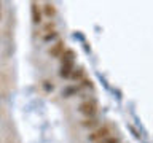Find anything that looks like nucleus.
<instances>
[{"label":"nucleus","mask_w":153,"mask_h":143,"mask_svg":"<svg viewBox=\"0 0 153 143\" xmlns=\"http://www.w3.org/2000/svg\"><path fill=\"white\" fill-rule=\"evenodd\" d=\"M78 111L88 118H93L96 114V111H97V103H96V100H86V102L80 103Z\"/></svg>","instance_id":"1"},{"label":"nucleus","mask_w":153,"mask_h":143,"mask_svg":"<svg viewBox=\"0 0 153 143\" xmlns=\"http://www.w3.org/2000/svg\"><path fill=\"white\" fill-rule=\"evenodd\" d=\"M110 137V126H102L99 129H96L93 133H89L88 140L89 142H94V143H99L100 140H104V138Z\"/></svg>","instance_id":"2"},{"label":"nucleus","mask_w":153,"mask_h":143,"mask_svg":"<svg viewBox=\"0 0 153 143\" xmlns=\"http://www.w3.org/2000/svg\"><path fill=\"white\" fill-rule=\"evenodd\" d=\"M30 14H32V22L33 24H40L42 22V13H40V10H38V3L37 2H32Z\"/></svg>","instance_id":"3"},{"label":"nucleus","mask_w":153,"mask_h":143,"mask_svg":"<svg viewBox=\"0 0 153 143\" xmlns=\"http://www.w3.org/2000/svg\"><path fill=\"white\" fill-rule=\"evenodd\" d=\"M62 52H64V41H57L53 48H50V56L53 57H61Z\"/></svg>","instance_id":"4"},{"label":"nucleus","mask_w":153,"mask_h":143,"mask_svg":"<svg viewBox=\"0 0 153 143\" xmlns=\"http://www.w3.org/2000/svg\"><path fill=\"white\" fill-rule=\"evenodd\" d=\"M74 72V62H67V64H62V69H61V76L62 78H69Z\"/></svg>","instance_id":"5"},{"label":"nucleus","mask_w":153,"mask_h":143,"mask_svg":"<svg viewBox=\"0 0 153 143\" xmlns=\"http://www.w3.org/2000/svg\"><path fill=\"white\" fill-rule=\"evenodd\" d=\"M74 57H75V52H74V51H72V49H65V51L61 54V62H62V64L74 62Z\"/></svg>","instance_id":"6"},{"label":"nucleus","mask_w":153,"mask_h":143,"mask_svg":"<svg viewBox=\"0 0 153 143\" xmlns=\"http://www.w3.org/2000/svg\"><path fill=\"white\" fill-rule=\"evenodd\" d=\"M43 10H45V14L48 18H53L56 14V8H54V5H53V3H45Z\"/></svg>","instance_id":"7"},{"label":"nucleus","mask_w":153,"mask_h":143,"mask_svg":"<svg viewBox=\"0 0 153 143\" xmlns=\"http://www.w3.org/2000/svg\"><path fill=\"white\" fill-rule=\"evenodd\" d=\"M99 143H120V138L118 137H107L104 140H100Z\"/></svg>","instance_id":"8"},{"label":"nucleus","mask_w":153,"mask_h":143,"mask_svg":"<svg viewBox=\"0 0 153 143\" xmlns=\"http://www.w3.org/2000/svg\"><path fill=\"white\" fill-rule=\"evenodd\" d=\"M81 76H83V69H78V70L72 72V78L74 80H80Z\"/></svg>","instance_id":"9"},{"label":"nucleus","mask_w":153,"mask_h":143,"mask_svg":"<svg viewBox=\"0 0 153 143\" xmlns=\"http://www.w3.org/2000/svg\"><path fill=\"white\" fill-rule=\"evenodd\" d=\"M96 122H97V119H94V118H91V119H89V118H88V119H86V121L83 122V126H86V127H93Z\"/></svg>","instance_id":"10"},{"label":"nucleus","mask_w":153,"mask_h":143,"mask_svg":"<svg viewBox=\"0 0 153 143\" xmlns=\"http://www.w3.org/2000/svg\"><path fill=\"white\" fill-rule=\"evenodd\" d=\"M51 29H54V22H48V24H45V29H43V30H45V32H50L51 30Z\"/></svg>","instance_id":"11"},{"label":"nucleus","mask_w":153,"mask_h":143,"mask_svg":"<svg viewBox=\"0 0 153 143\" xmlns=\"http://www.w3.org/2000/svg\"><path fill=\"white\" fill-rule=\"evenodd\" d=\"M56 35H57L56 32H53V33H46V35H45V40L48 41V40H51V38H54Z\"/></svg>","instance_id":"12"},{"label":"nucleus","mask_w":153,"mask_h":143,"mask_svg":"<svg viewBox=\"0 0 153 143\" xmlns=\"http://www.w3.org/2000/svg\"><path fill=\"white\" fill-rule=\"evenodd\" d=\"M0 19H2V14H0Z\"/></svg>","instance_id":"13"}]
</instances>
